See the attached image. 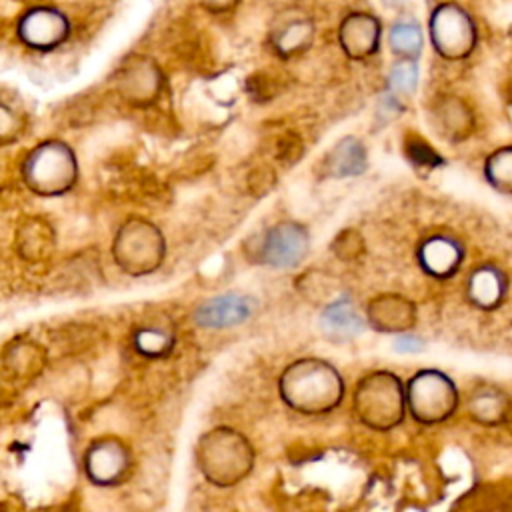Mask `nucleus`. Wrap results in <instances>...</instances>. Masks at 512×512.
Here are the masks:
<instances>
[{
  "label": "nucleus",
  "instance_id": "18",
  "mask_svg": "<svg viewBox=\"0 0 512 512\" xmlns=\"http://www.w3.org/2000/svg\"><path fill=\"white\" fill-rule=\"evenodd\" d=\"M486 178L500 192L512 194V148H502L488 158Z\"/></svg>",
  "mask_w": 512,
  "mask_h": 512
},
{
  "label": "nucleus",
  "instance_id": "15",
  "mask_svg": "<svg viewBox=\"0 0 512 512\" xmlns=\"http://www.w3.org/2000/svg\"><path fill=\"white\" fill-rule=\"evenodd\" d=\"M322 326L332 336L348 338V336H356L362 330L364 322L356 312V308L352 306L350 298L342 296L324 308Z\"/></svg>",
  "mask_w": 512,
  "mask_h": 512
},
{
  "label": "nucleus",
  "instance_id": "8",
  "mask_svg": "<svg viewBox=\"0 0 512 512\" xmlns=\"http://www.w3.org/2000/svg\"><path fill=\"white\" fill-rule=\"evenodd\" d=\"M68 24L66 18L48 8H36L28 12L18 26L20 38L36 48H52L66 36Z\"/></svg>",
  "mask_w": 512,
  "mask_h": 512
},
{
  "label": "nucleus",
  "instance_id": "20",
  "mask_svg": "<svg viewBox=\"0 0 512 512\" xmlns=\"http://www.w3.org/2000/svg\"><path fill=\"white\" fill-rule=\"evenodd\" d=\"M134 342H136V348L142 352V354H148V356H158V354H164L170 350L172 346V340L166 332L158 330V328H144L140 330L136 336H134Z\"/></svg>",
  "mask_w": 512,
  "mask_h": 512
},
{
  "label": "nucleus",
  "instance_id": "16",
  "mask_svg": "<svg viewBox=\"0 0 512 512\" xmlns=\"http://www.w3.org/2000/svg\"><path fill=\"white\" fill-rule=\"evenodd\" d=\"M502 294H504V278L500 270L492 266H482L470 274L468 296L476 306L492 308L500 302Z\"/></svg>",
  "mask_w": 512,
  "mask_h": 512
},
{
  "label": "nucleus",
  "instance_id": "3",
  "mask_svg": "<svg viewBox=\"0 0 512 512\" xmlns=\"http://www.w3.org/2000/svg\"><path fill=\"white\" fill-rule=\"evenodd\" d=\"M354 408L366 426L378 430L392 428L404 414L400 380L390 372H374L366 376L358 384Z\"/></svg>",
  "mask_w": 512,
  "mask_h": 512
},
{
  "label": "nucleus",
  "instance_id": "24",
  "mask_svg": "<svg viewBox=\"0 0 512 512\" xmlns=\"http://www.w3.org/2000/svg\"><path fill=\"white\" fill-rule=\"evenodd\" d=\"M394 346H396V350H400V352H416V350H420L422 342H420L416 336L402 334V336H398V338L394 340Z\"/></svg>",
  "mask_w": 512,
  "mask_h": 512
},
{
  "label": "nucleus",
  "instance_id": "7",
  "mask_svg": "<svg viewBox=\"0 0 512 512\" xmlns=\"http://www.w3.org/2000/svg\"><path fill=\"white\" fill-rule=\"evenodd\" d=\"M308 250V232L300 224L280 222L266 232L260 258L274 268L296 266Z\"/></svg>",
  "mask_w": 512,
  "mask_h": 512
},
{
  "label": "nucleus",
  "instance_id": "25",
  "mask_svg": "<svg viewBox=\"0 0 512 512\" xmlns=\"http://www.w3.org/2000/svg\"><path fill=\"white\" fill-rule=\"evenodd\" d=\"M506 418L510 420V428H512V404L508 406V414H506Z\"/></svg>",
  "mask_w": 512,
  "mask_h": 512
},
{
  "label": "nucleus",
  "instance_id": "9",
  "mask_svg": "<svg viewBox=\"0 0 512 512\" xmlns=\"http://www.w3.org/2000/svg\"><path fill=\"white\" fill-rule=\"evenodd\" d=\"M254 302L242 294H224L204 302L196 310V322L206 328H228L244 322L252 314Z\"/></svg>",
  "mask_w": 512,
  "mask_h": 512
},
{
  "label": "nucleus",
  "instance_id": "11",
  "mask_svg": "<svg viewBox=\"0 0 512 512\" xmlns=\"http://www.w3.org/2000/svg\"><path fill=\"white\" fill-rule=\"evenodd\" d=\"M418 260L428 274L444 278V276H450L458 268V264L462 260V250L452 238L436 236V238L426 240L420 246Z\"/></svg>",
  "mask_w": 512,
  "mask_h": 512
},
{
  "label": "nucleus",
  "instance_id": "19",
  "mask_svg": "<svg viewBox=\"0 0 512 512\" xmlns=\"http://www.w3.org/2000/svg\"><path fill=\"white\" fill-rule=\"evenodd\" d=\"M390 46L396 54L404 58H412L422 48V36L414 22H398L390 30Z\"/></svg>",
  "mask_w": 512,
  "mask_h": 512
},
{
  "label": "nucleus",
  "instance_id": "5",
  "mask_svg": "<svg viewBox=\"0 0 512 512\" xmlns=\"http://www.w3.org/2000/svg\"><path fill=\"white\" fill-rule=\"evenodd\" d=\"M162 254V234L142 220L126 222L114 242L116 262L130 274L152 272L162 262Z\"/></svg>",
  "mask_w": 512,
  "mask_h": 512
},
{
  "label": "nucleus",
  "instance_id": "1",
  "mask_svg": "<svg viewBox=\"0 0 512 512\" xmlns=\"http://www.w3.org/2000/svg\"><path fill=\"white\" fill-rule=\"evenodd\" d=\"M282 398L304 414H322L334 408L344 392L338 372L322 360H300L280 380Z\"/></svg>",
  "mask_w": 512,
  "mask_h": 512
},
{
  "label": "nucleus",
  "instance_id": "13",
  "mask_svg": "<svg viewBox=\"0 0 512 512\" xmlns=\"http://www.w3.org/2000/svg\"><path fill=\"white\" fill-rule=\"evenodd\" d=\"M366 168V152L364 146L352 138L346 136L342 138L326 156L324 160V170L330 176L336 178H346V176H356L364 172Z\"/></svg>",
  "mask_w": 512,
  "mask_h": 512
},
{
  "label": "nucleus",
  "instance_id": "6",
  "mask_svg": "<svg viewBox=\"0 0 512 512\" xmlns=\"http://www.w3.org/2000/svg\"><path fill=\"white\" fill-rule=\"evenodd\" d=\"M458 404V392L448 376L438 370L418 372L408 384V406L420 422H440Z\"/></svg>",
  "mask_w": 512,
  "mask_h": 512
},
{
  "label": "nucleus",
  "instance_id": "4",
  "mask_svg": "<svg viewBox=\"0 0 512 512\" xmlns=\"http://www.w3.org/2000/svg\"><path fill=\"white\" fill-rule=\"evenodd\" d=\"M24 180L38 194H62L76 180V160L62 142H44L34 148L24 164Z\"/></svg>",
  "mask_w": 512,
  "mask_h": 512
},
{
  "label": "nucleus",
  "instance_id": "10",
  "mask_svg": "<svg viewBox=\"0 0 512 512\" xmlns=\"http://www.w3.org/2000/svg\"><path fill=\"white\" fill-rule=\"evenodd\" d=\"M128 468V452L116 440H100L86 454L88 476L98 484H112L124 476Z\"/></svg>",
  "mask_w": 512,
  "mask_h": 512
},
{
  "label": "nucleus",
  "instance_id": "23",
  "mask_svg": "<svg viewBox=\"0 0 512 512\" xmlns=\"http://www.w3.org/2000/svg\"><path fill=\"white\" fill-rule=\"evenodd\" d=\"M408 154L418 164H426V166L440 164V156L426 142H420V140L408 144Z\"/></svg>",
  "mask_w": 512,
  "mask_h": 512
},
{
  "label": "nucleus",
  "instance_id": "21",
  "mask_svg": "<svg viewBox=\"0 0 512 512\" xmlns=\"http://www.w3.org/2000/svg\"><path fill=\"white\" fill-rule=\"evenodd\" d=\"M416 80H418V70L414 66V62L410 60H402L392 68L390 74V86L396 92H412L416 88Z\"/></svg>",
  "mask_w": 512,
  "mask_h": 512
},
{
  "label": "nucleus",
  "instance_id": "12",
  "mask_svg": "<svg viewBox=\"0 0 512 512\" xmlns=\"http://www.w3.org/2000/svg\"><path fill=\"white\" fill-rule=\"evenodd\" d=\"M340 40L344 50L352 58L370 56L378 44V24L372 16L354 14L344 22L340 30Z\"/></svg>",
  "mask_w": 512,
  "mask_h": 512
},
{
  "label": "nucleus",
  "instance_id": "2",
  "mask_svg": "<svg viewBox=\"0 0 512 512\" xmlns=\"http://www.w3.org/2000/svg\"><path fill=\"white\" fill-rule=\"evenodd\" d=\"M198 462L210 482L228 486L244 478L252 466V448L232 430H214L198 444Z\"/></svg>",
  "mask_w": 512,
  "mask_h": 512
},
{
  "label": "nucleus",
  "instance_id": "14",
  "mask_svg": "<svg viewBox=\"0 0 512 512\" xmlns=\"http://www.w3.org/2000/svg\"><path fill=\"white\" fill-rule=\"evenodd\" d=\"M414 320V308L410 302L398 296H380L370 306V322L378 330L394 332L404 330Z\"/></svg>",
  "mask_w": 512,
  "mask_h": 512
},
{
  "label": "nucleus",
  "instance_id": "17",
  "mask_svg": "<svg viewBox=\"0 0 512 512\" xmlns=\"http://www.w3.org/2000/svg\"><path fill=\"white\" fill-rule=\"evenodd\" d=\"M506 396L494 386H482L470 396V412L484 424H496L508 414Z\"/></svg>",
  "mask_w": 512,
  "mask_h": 512
},
{
  "label": "nucleus",
  "instance_id": "22",
  "mask_svg": "<svg viewBox=\"0 0 512 512\" xmlns=\"http://www.w3.org/2000/svg\"><path fill=\"white\" fill-rule=\"evenodd\" d=\"M304 36H306V28H304V22H292L288 28L282 30L280 38L276 40L278 48L284 52V54H292L294 50H300L304 46Z\"/></svg>",
  "mask_w": 512,
  "mask_h": 512
}]
</instances>
